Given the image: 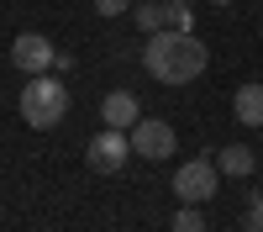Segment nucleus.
<instances>
[{
  "label": "nucleus",
  "instance_id": "1",
  "mask_svg": "<svg viewBox=\"0 0 263 232\" xmlns=\"http://www.w3.org/2000/svg\"><path fill=\"white\" fill-rule=\"evenodd\" d=\"M205 63H211V48L195 32H174V27L153 32L147 48H142V69L158 84H190V79L205 74Z\"/></svg>",
  "mask_w": 263,
  "mask_h": 232
},
{
  "label": "nucleus",
  "instance_id": "2",
  "mask_svg": "<svg viewBox=\"0 0 263 232\" xmlns=\"http://www.w3.org/2000/svg\"><path fill=\"white\" fill-rule=\"evenodd\" d=\"M63 116H69V90L53 74H32L27 90H21V121L37 127V132H53Z\"/></svg>",
  "mask_w": 263,
  "mask_h": 232
},
{
  "label": "nucleus",
  "instance_id": "3",
  "mask_svg": "<svg viewBox=\"0 0 263 232\" xmlns=\"http://www.w3.org/2000/svg\"><path fill=\"white\" fill-rule=\"evenodd\" d=\"M216 190H221V169H216L211 158L179 164V174H174V195H179V206H205Z\"/></svg>",
  "mask_w": 263,
  "mask_h": 232
},
{
  "label": "nucleus",
  "instance_id": "4",
  "mask_svg": "<svg viewBox=\"0 0 263 232\" xmlns=\"http://www.w3.org/2000/svg\"><path fill=\"white\" fill-rule=\"evenodd\" d=\"M174 148H179V137H174L168 121H158V116H137V127H132V153H137V158L163 164V158H174Z\"/></svg>",
  "mask_w": 263,
  "mask_h": 232
},
{
  "label": "nucleus",
  "instance_id": "5",
  "mask_svg": "<svg viewBox=\"0 0 263 232\" xmlns=\"http://www.w3.org/2000/svg\"><path fill=\"white\" fill-rule=\"evenodd\" d=\"M84 158H90L95 174H121L126 158H132V132H121V127H105V132L84 148Z\"/></svg>",
  "mask_w": 263,
  "mask_h": 232
},
{
  "label": "nucleus",
  "instance_id": "6",
  "mask_svg": "<svg viewBox=\"0 0 263 232\" xmlns=\"http://www.w3.org/2000/svg\"><path fill=\"white\" fill-rule=\"evenodd\" d=\"M53 58H58V48L42 32H21L11 42V63H16L21 74H53Z\"/></svg>",
  "mask_w": 263,
  "mask_h": 232
},
{
  "label": "nucleus",
  "instance_id": "7",
  "mask_svg": "<svg viewBox=\"0 0 263 232\" xmlns=\"http://www.w3.org/2000/svg\"><path fill=\"white\" fill-rule=\"evenodd\" d=\"M100 121L132 132V127H137V95H132V90H111V95L100 100Z\"/></svg>",
  "mask_w": 263,
  "mask_h": 232
},
{
  "label": "nucleus",
  "instance_id": "8",
  "mask_svg": "<svg viewBox=\"0 0 263 232\" xmlns=\"http://www.w3.org/2000/svg\"><path fill=\"white\" fill-rule=\"evenodd\" d=\"M216 169H221L227 180H248L253 169H258V158H253V148H248V142H232V148H221V158H216Z\"/></svg>",
  "mask_w": 263,
  "mask_h": 232
},
{
  "label": "nucleus",
  "instance_id": "9",
  "mask_svg": "<svg viewBox=\"0 0 263 232\" xmlns=\"http://www.w3.org/2000/svg\"><path fill=\"white\" fill-rule=\"evenodd\" d=\"M232 111H237L242 127H263V84H242L232 95Z\"/></svg>",
  "mask_w": 263,
  "mask_h": 232
},
{
  "label": "nucleus",
  "instance_id": "10",
  "mask_svg": "<svg viewBox=\"0 0 263 232\" xmlns=\"http://www.w3.org/2000/svg\"><path fill=\"white\" fill-rule=\"evenodd\" d=\"M168 27V6H163V0H142V6H137V32H163Z\"/></svg>",
  "mask_w": 263,
  "mask_h": 232
},
{
  "label": "nucleus",
  "instance_id": "11",
  "mask_svg": "<svg viewBox=\"0 0 263 232\" xmlns=\"http://www.w3.org/2000/svg\"><path fill=\"white\" fill-rule=\"evenodd\" d=\"M174 232H205L200 206H179V211H174Z\"/></svg>",
  "mask_w": 263,
  "mask_h": 232
},
{
  "label": "nucleus",
  "instance_id": "12",
  "mask_svg": "<svg viewBox=\"0 0 263 232\" xmlns=\"http://www.w3.org/2000/svg\"><path fill=\"white\" fill-rule=\"evenodd\" d=\"M163 6H168V27L174 32H190V6H184V0H163Z\"/></svg>",
  "mask_w": 263,
  "mask_h": 232
},
{
  "label": "nucleus",
  "instance_id": "13",
  "mask_svg": "<svg viewBox=\"0 0 263 232\" xmlns=\"http://www.w3.org/2000/svg\"><path fill=\"white\" fill-rule=\"evenodd\" d=\"M242 232H263V195L253 190V201H248V217H242Z\"/></svg>",
  "mask_w": 263,
  "mask_h": 232
},
{
  "label": "nucleus",
  "instance_id": "14",
  "mask_svg": "<svg viewBox=\"0 0 263 232\" xmlns=\"http://www.w3.org/2000/svg\"><path fill=\"white\" fill-rule=\"evenodd\" d=\"M95 11L100 16H121V11H132V0H95Z\"/></svg>",
  "mask_w": 263,
  "mask_h": 232
},
{
  "label": "nucleus",
  "instance_id": "15",
  "mask_svg": "<svg viewBox=\"0 0 263 232\" xmlns=\"http://www.w3.org/2000/svg\"><path fill=\"white\" fill-rule=\"evenodd\" d=\"M211 6H232V0H211Z\"/></svg>",
  "mask_w": 263,
  "mask_h": 232
}]
</instances>
